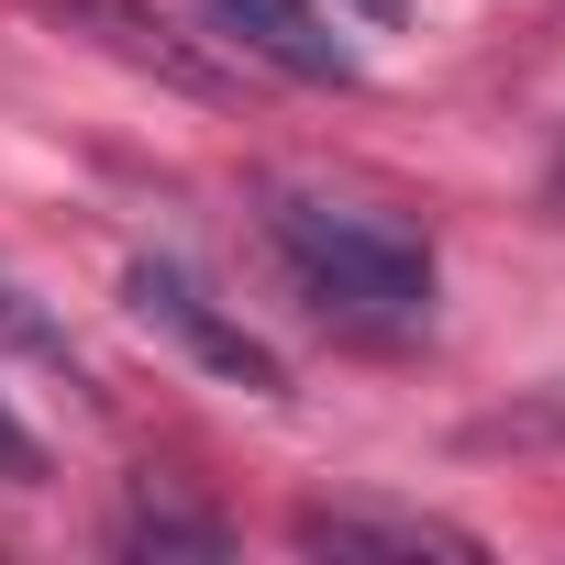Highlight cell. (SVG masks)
<instances>
[{"instance_id": "7a4b0ae2", "label": "cell", "mask_w": 565, "mask_h": 565, "mask_svg": "<svg viewBox=\"0 0 565 565\" xmlns=\"http://www.w3.org/2000/svg\"><path fill=\"white\" fill-rule=\"evenodd\" d=\"M122 300H134V322L145 333H167L178 355H200L222 388H244V399H289V366H277V344H255L189 266H167V255H145L134 277H122Z\"/></svg>"}, {"instance_id": "277c9868", "label": "cell", "mask_w": 565, "mask_h": 565, "mask_svg": "<svg viewBox=\"0 0 565 565\" xmlns=\"http://www.w3.org/2000/svg\"><path fill=\"white\" fill-rule=\"evenodd\" d=\"M200 23L222 45H244L255 67H277V78H311V89L355 78V45L322 23V0H200Z\"/></svg>"}, {"instance_id": "52a82bcc", "label": "cell", "mask_w": 565, "mask_h": 565, "mask_svg": "<svg viewBox=\"0 0 565 565\" xmlns=\"http://www.w3.org/2000/svg\"><path fill=\"white\" fill-rule=\"evenodd\" d=\"M0 344H23V355H45V366H67V333H56V322H45V311H34V300L12 289V277H0ZM67 377H78V366H67Z\"/></svg>"}, {"instance_id": "5b68a950", "label": "cell", "mask_w": 565, "mask_h": 565, "mask_svg": "<svg viewBox=\"0 0 565 565\" xmlns=\"http://www.w3.org/2000/svg\"><path fill=\"white\" fill-rule=\"evenodd\" d=\"M122 554H233V532L211 510H178V499H134L122 510Z\"/></svg>"}, {"instance_id": "8992f818", "label": "cell", "mask_w": 565, "mask_h": 565, "mask_svg": "<svg viewBox=\"0 0 565 565\" xmlns=\"http://www.w3.org/2000/svg\"><path fill=\"white\" fill-rule=\"evenodd\" d=\"M466 444H565V377H554L543 399H510V411H488Z\"/></svg>"}, {"instance_id": "ba28073f", "label": "cell", "mask_w": 565, "mask_h": 565, "mask_svg": "<svg viewBox=\"0 0 565 565\" xmlns=\"http://www.w3.org/2000/svg\"><path fill=\"white\" fill-rule=\"evenodd\" d=\"M0 477H12V488H45V444H34L12 411H0Z\"/></svg>"}, {"instance_id": "3957f363", "label": "cell", "mask_w": 565, "mask_h": 565, "mask_svg": "<svg viewBox=\"0 0 565 565\" xmlns=\"http://www.w3.org/2000/svg\"><path fill=\"white\" fill-rule=\"evenodd\" d=\"M289 543L300 554H433V565H477L488 543L466 532V521H444V510H399V499H300V521H289Z\"/></svg>"}, {"instance_id": "9c48e42d", "label": "cell", "mask_w": 565, "mask_h": 565, "mask_svg": "<svg viewBox=\"0 0 565 565\" xmlns=\"http://www.w3.org/2000/svg\"><path fill=\"white\" fill-rule=\"evenodd\" d=\"M355 12H366V23H399V12H411V0H355Z\"/></svg>"}, {"instance_id": "6da1fadb", "label": "cell", "mask_w": 565, "mask_h": 565, "mask_svg": "<svg viewBox=\"0 0 565 565\" xmlns=\"http://www.w3.org/2000/svg\"><path fill=\"white\" fill-rule=\"evenodd\" d=\"M266 233H277L289 277H300L333 322H355V333H411V322H433V244H422V233H399V222H377V211H355V200H311V189H277Z\"/></svg>"}]
</instances>
